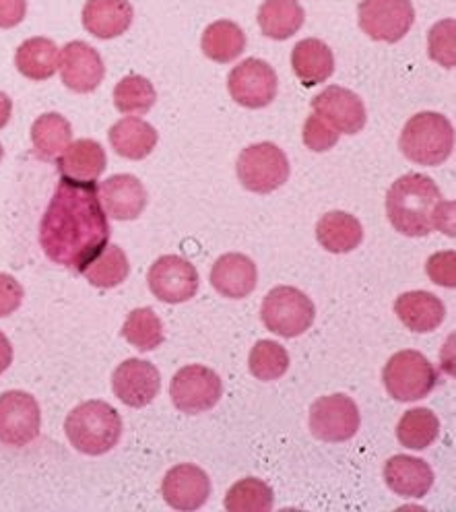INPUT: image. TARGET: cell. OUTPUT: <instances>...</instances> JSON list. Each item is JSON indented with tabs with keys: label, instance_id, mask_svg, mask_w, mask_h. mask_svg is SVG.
Listing matches in <instances>:
<instances>
[{
	"label": "cell",
	"instance_id": "1",
	"mask_svg": "<svg viewBox=\"0 0 456 512\" xmlns=\"http://www.w3.org/2000/svg\"><path fill=\"white\" fill-rule=\"evenodd\" d=\"M95 182L62 178L40 223V246L54 265L81 273L110 240Z\"/></svg>",
	"mask_w": 456,
	"mask_h": 512
},
{
	"label": "cell",
	"instance_id": "2",
	"mask_svg": "<svg viewBox=\"0 0 456 512\" xmlns=\"http://www.w3.org/2000/svg\"><path fill=\"white\" fill-rule=\"evenodd\" d=\"M386 215L403 236L423 238L440 230L454 238V203L442 201V192L430 176H401L386 195Z\"/></svg>",
	"mask_w": 456,
	"mask_h": 512
},
{
	"label": "cell",
	"instance_id": "3",
	"mask_svg": "<svg viewBox=\"0 0 456 512\" xmlns=\"http://www.w3.org/2000/svg\"><path fill=\"white\" fill-rule=\"evenodd\" d=\"M64 432L79 453L100 457L110 453L120 442L122 420L110 403L85 401L69 413L67 422H64Z\"/></svg>",
	"mask_w": 456,
	"mask_h": 512
},
{
	"label": "cell",
	"instance_id": "4",
	"mask_svg": "<svg viewBox=\"0 0 456 512\" xmlns=\"http://www.w3.org/2000/svg\"><path fill=\"white\" fill-rule=\"evenodd\" d=\"M399 147L417 166H440L454 149V126L438 112H419L405 124Z\"/></svg>",
	"mask_w": 456,
	"mask_h": 512
},
{
	"label": "cell",
	"instance_id": "5",
	"mask_svg": "<svg viewBox=\"0 0 456 512\" xmlns=\"http://www.w3.org/2000/svg\"><path fill=\"white\" fill-rule=\"evenodd\" d=\"M382 380L390 397L401 403H411L426 399L434 391L438 384V372L419 351L405 349L386 362Z\"/></svg>",
	"mask_w": 456,
	"mask_h": 512
},
{
	"label": "cell",
	"instance_id": "6",
	"mask_svg": "<svg viewBox=\"0 0 456 512\" xmlns=\"http://www.w3.org/2000/svg\"><path fill=\"white\" fill-rule=\"evenodd\" d=\"M265 327L285 339L304 335L316 318L314 302L298 287L279 285L271 290L260 308Z\"/></svg>",
	"mask_w": 456,
	"mask_h": 512
},
{
	"label": "cell",
	"instance_id": "7",
	"mask_svg": "<svg viewBox=\"0 0 456 512\" xmlns=\"http://www.w3.org/2000/svg\"><path fill=\"white\" fill-rule=\"evenodd\" d=\"M236 170L242 186L258 195H269L289 178L287 155L275 143L246 147L238 157Z\"/></svg>",
	"mask_w": 456,
	"mask_h": 512
},
{
	"label": "cell",
	"instance_id": "8",
	"mask_svg": "<svg viewBox=\"0 0 456 512\" xmlns=\"http://www.w3.org/2000/svg\"><path fill=\"white\" fill-rule=\"evenodd\" d=\"M223 395V384L215 370L205 366H186L176 372L170 384V397L176 409L197 415L213 409Z\"/></svg>",
	"mask_w": 456,
	"mask_h": 512
},
{
	"label": "cell",
	"instance_id": "9",
	"mask_svg": "<svg viewBox=\"0 0 456 512\" xmlns=\"http://www.w3.org/2000/svg\"><path fill=\"white\" fill-rule=\"evenodd\" d=\"M357 15L364 34L386 44L403 40L415 21L411 0H362Z\"/></svg>",
	"mask_w": 456,
	"mask_h": 512
},
{
	"label": "cell",
	"instance_id": "10",
	"mask_svg": "<svg viewBox=\"0 0 456 512\" xmlns=\"http://www.w3.org/2000/svg\"><path fill=\"white\" fill-rule=\"evenodd\" d=\"M147 281L151 294L166 304L188 302L199 292L197 269L176 254H166L157 259L147 273Z\"/></svg>",
	"mask_w": 456,
	"mask_h": 512
},
{
	"label": "cell",
	"instance_id": "11",
	"mask_svg": "<svg viewBox=\"0 0 456 512\" xmlns=\"http://www.w3.org/2000/svg\"><path fill=\"white\" fill-rule=\"evenodd\" d=\"M360 424V409L347 395L320 397L310 409V430L322 442L351 440Z\"/></svg>",
	"mask_w": 456,
	"mask_h": 512
},
{
	"label": "cell",
	"instance_id": "12",
	"mask_svg": "<svg viewBox=\"0 0 456 512\" xmlns=\"http://www.w3.org/2000/svg\"><path fill=\"white\" fill-rule=\"evenodd\" d=\"M227 89L232 98L250 110L267 108L275 98L279 89V79L269 62L260 58H248L240 62L227 79Z\"/></svg>",
	"mask_w": 456,
	"mask_h": 512
},
{
	"label": "cell",
	"instance_id": "13",
	"mask_svg": "<svg viewBox=\"0 0 456 512\" xmlns=\"http://www.w3.org/2000/svg\"><path fill=\"white\" fill-rule=\"evenodd\" d=\"M42 413L38 401L23 391L0 395V442L27 446L40 434Z\"/></svg>",
	"mask_w": 456,
	"mask_h": 512
},
{
	"label": "cell",
	"instance_id": "14",
	"mask_svg": "<svg viewBox=\"0 0 456 512\" xmlns=\"http://www.w3.org/2000/svg\"><path fill=\"white\" fill-rule=\"evenodd\" d=\"M312 110L341 135H357L366 126V106L351 89L331 85L312 100Z\"/></svg>",
	"mask_w": 456,
	"mask_h": 512
},
{
	"label": "cell",
	"instance_id": "15",
	"mask_svg": "<svg viewBox=\"0 0 456 512\" xmlns=\"http://www.w3.org/2000/svg\"><path fill=\"white\" fill-rule=\"evenodd\" d=\"M112 389L128 407H147L159 395L161 374L145 360H126L112 374Z\"/></svg>",
	"mask_w": 456,
	"mask_h": 512
},
{
	"label": "cell",
	"instance_id": "16",
	"mask_svg": "<svg viewBox=\"0 0 456 512\" xmlns=\"http://www.w3.org/2000/svg\"><path fill=\"white\" fill-rule=\"evenodd\" d=\"M62 83L75 93H91L102 85L106 67L102 56L85 42H71L60 56Z\"/></svg>",
	"mask_w": 456,
	"mask_h": 512
},
{
	"label": "cell",
	"instance_id": "17",
	"mask_svg": "<svg viewBox=\"0 0 456 512\" xmlns=\"http://www.w3.org/2000/svg\"><path fill=\"white\" fill-rule=\"evenodd\" d=\"M161 494L176 510H199L211 496V479L201 467L182 463L166 473Z\"/></svg>",
	"mask_w": 456,
	"mask_h": 512
},
{
	"label": "cell",
	"instance_id": "18",
	"mask_svg": "<svg viewBox=\"0 0 456 512\" xmlns=\"http://www.w3.org/2000/svg\"><path fill=\"white\" fill-rule=\"evenodd\" d=\"M97 195L104 205V211L120 221L137 219L147 207V190L143 182L130 174H116L108 178Z\"/></svg>",
	"mask_w": 456,
	"mask_h": 512
},
{
	"label": "cell",
	"instance_id": "19",
	"mask_svg": "<svg viewBox=\"0 0 456 512\" xmlns=\"http://www.w3.org/2000/svg\"><path fill=\"white\" fill-rule=\"evenodd\" d=\"M384 482L395 494L403 498H423L434 486L432 467L417 457L397 455L384 465Z\"/></svg>",
	"mask_w": 456,
	"mask_h": 512
},
{
	"label": "cell",
	"instance_id": "20",
	"mask_svg": "<svg viewBox=\"0 0 456 512\" xmlns=\"http://www.w3.org/2000/svg\"><path fill=\"white\" fill-rule=\"evenodd\" d=\"M258 281V271L252 259L240 252H230L219 256V261L211 269V285L230 300H242L254 292Z\"/></svg>",
	"mask_w": 456,
	"mask_h": 512
},
{
	"label": "cell",
	"instance_id": "21",
	"mask_svg": "<svg viewBox=\"0 0 456 512\" xmlns=\"http://www.w3.org/2000/svg\"><path fill=\"white\" fill-rule=\"evenodd\" d=\"M133 5L128 0H87L83 9V27L91 36L112 40L126 34L133 25Z\"/></svg>",
	"mask_w": 456,
	"mask_h": 512
},
{
	"label": "cell",
	"instance_id": "22",
	"mask_svg": "<svg viewBox=\"0 0 456 512\" xmlns=\"http://www.w3.org/2000/svg\"><path fill=\"white\" fill-rule=\"evenodd\" d=\"M58 172L62 178L73 182H95L106 170L108 157L104 147L93 139H79L69 143V147L56 159Z\"/></svg>",
	"mask_w": 456,
	"mask_h": 512
},
{
	"label": "cell",
	"instance_id": "23",
	"mask_svg": "<svg viewBox=\"0 0 456 512\" xmlns=\"http://www.w3.org/2000/svg\"><path fill=\"white\" fill-rule=\"evenodd\" d=\"M395 312L401 323L413 333H430L444 323L446 306L430 292H407L395 302Z\"/></svg>",
	"mask_w": 456,
	"mask_h": 512
},
{
	"label": "cell",
	"instance_id": "24",
	"mask_svg": "<svg viewBox=\"0 0 456 512\" xmlns=\"http://www.w3.org/2000/svg\"><path fill=\"white\" fill-rule=\"evenodd\" d=\"M291 67L304 87H314L335 73V56L322 40L308 38L293 48Z\"/></svg>",
	"mask_w": 456,
	"mask_h": 512
},
{
	"label": "cell",
	"instance_id": "25",
	"mask_svg": "<svg viewBox=\"0 0 456 512\" xmlns=\"http://www.w3.org/2000/svg\"><path fill=\"white\" fill-rule=\"evenodd\" d=\"M108 137H110V145L114 147V151L120 157L133 159V162L151 155V151L155 149L157 139H159L155 128L137 116H128V118L118 120L110 128Z\"/></svg>",
	"mask_w": 456,
	"mask_h": 512
},
{
	"label": "cell",
	"instance_id": "26",
	"mask_svg": "<svg viewBox=\"0 0 456 512\" xmlns=\"http://www.w3.org/2000/svg\"><path fill=\"white\" fill-rule=\"evenodd\" d=\"M316 238L324 250L345 254L362 244L364 228L355 215L345 211H331L322 215V219L318 221Z\"/></svg>",
	"mask_w": 456,
	"mask_h": 512
},
{
	"label": "cell",
	"instance_id": "27",
	"mask_svg": "<svg viewBox=\"0 0 456 512\" xmlns=\"http://www.w3.org/2000/svg\"><path fill=\"white\" fill-rule=\"evenodd\" d=\"M73 139L71 122L56 114H42L34 126H31V143H34V153L42 162H56L60 153L69 147Z\"/></svg>",
	"mask_w": 456,
	"mask_h": 512
},
{
	"label": "cell",
	"instance_id": "28",
	"mask_svg": "<svg viewBox=\"0 0 456 512\" xmlns=\"http://www.w3.org/2000/svg\"><path fill=\"white\" fill-rule=\"evenodd\" d=\"M258 25L271 40L296 36L304 25V9L298 0H265L258 9Z\"/></svg>",
	"mask_w": 456,
	"mask_h": 512
},
{
	"label": "cell",
	"instance_id": "29",
	"mask_svg": "<svg viewBox=\"0 0 456 512\" xmlns=\"http://www.w3.org/2000/svg\"><path fill=\"white\" fill-rule=\"evenodd\" d=\"M17 71L31 81H46L60 67L58 46L48 38H29L15 54Z\"/></svg>",
	"mask_w": 456,
	"mask_h": 512
},
{
	"label": "cell",
	"instance_id": "30",
	"mask_svg": "<svg viewBox=\"0 0 456 512\" xmlns=\"http://www.w3.org/2000/svg\"><path fill=\"white\" fill-rule=\"evenodd\" d=\"M201 46L207 58L227 64L234 62L244 52L246 36L242 27L234 21H215L205 29Z\"/></svg>",
	"mask_w": 456,
	"mask_h": 512
},
{
	"label": "cell",
	"instance_id": "31",
	"mask_svg": "<svg viewBox=\"0 0 456 512\" xmlns=\"http://www.w3.org/2000/svg\"><path fill=\"white\" fill-rule=\"evenodd\" d=\"M440 436V420L438 415L426 407L409 409L399 426H397V438L405 448L411 451H426Z\"/></svg>",
	"mask_w": 456,
	"mask_h": 512
},
{
	"label": "cell",
	"instance_id": "32",
	"mask_svg": "<svg viewBox=\"0 0 456 512\" xmlns=\"http://www.w3.org/2000/svg\"><path fill=\"white\" fill-rule=\"evenodd\" d=\"M93 287L112 290V287L126 281L130 273V263L124 250L116 244H106V248L81 271Z\"/></svg>",
	"mask_w": 456,
	"mask_h": 512
},
{
	"label": "cell",
	"instance_id": "33",
	"mask_svg": "<svg viewBox=\"0 0 456 512\" xmlns=\"http://www.w3.org/2000/svg\"><path fill=\"white\" fill-rule=\"evenodd\" d=\"M122 337L141 351H153L164 343V325L151 308H137L130 312L122 325Z\"/></svg>",
	"mask_w": 456,
	"mask_h": 512
},
{
	"label": "cell",
	"instance_id": "34",
	"mask_svg": "<svg viewBox=\"0 0 456 512\" xmlns=\"http://www.w3.org/2000/svg\"><path fill=\"white\" fill-rule=\"evenodd\" d=\"M273 504V490L258 477L240 479L225 496V508L230 512H269Z\"/></svg>",
	"mask_w": 456,
	"mask_h": 512
},
{
	"label": "cell",
	"instance_id": "35",
	"mask_svg": "<svg viewBox=\"0 0 456 512\" xmlns=\"http://www.w3.org/2000/svg\"><path fill=\"white\" fill-rule=\"evenodd\" d=\"M157 100L153 83L141 75H128L114 87V106L122 114H147Z\"/></svg>",
	"mask_w": 456,
	"mask_h": 512
},
{
	"label": "cell",
	"instance_id": "36",
	"mask_svg": "<svg viewBox=\"0 0 456 512\" xmlns=\"http://www.w3.org/2000/svg\"><path fill=\"white\" fill-rule=\"evenodd\" d=\"M287 370H289V354L281 343L263 339L252 347L250 372L254 378L271 382V380H279Z\"/></svg>",
	"mask_w": 456,
	"mask_h": 512
},
{
	"label": "cell",
	"instance_id": "37",
	"mask_svg": "<svg viewBox=\"0 0 456 512\" xmlns=\"http://www.w3.org/2000/svg\"><path fill=\"white\" fill-rule=\"evenodd\" d=\"M430 58L442 64L444 69H454L456 64V21L444 19L430 29L428 38Z\"/></svg>",
	"mask_w": 456,
	"mask_h": 512
},
{
	"label": "cell",
	"instance_id": "38",
	"mask_svg": "<svg viewBox=\"0 0 456 512\" xmlns=\"http://www.w3.org/2000/svg\"><path fill=\"white\" fill-rule=\"evenodd\" d=\"M304 143L308 149L322 153V151L333 149L339 143V133L314 114L304 124Z\"/></svg>",
	"mask_w": 456,
	"mask_h": 512
},
{
	"label": "cell",
	"instance_id": "39",
	"mask_svg": "<svg viewBox=\"0 0 456 512\" xmlns=\"http://www.w3.org/2000/svg\"><path fill=\"white\" fill-rule=\"evenodd\" d=\"M454 261H456V252H438L430 256L428 261V275L434 283L442 287H454L456 285V271H454Z\"/></svg>",
	"mask_w": 456,
	"mask_h": 512
},
{
	"label": "cell",
	"instance_id": "40",
	"mask_svg": "<svg viewBox=\"0 0 456 512\" xmlns=\"http://www.w3.org/2000/svg\"><path fill=\"white\" fill-rule=\"evenodd\" d=\"M23 302L21 283L7 273H0V318L11 316Z\"/></svg>",
	"mask_w": 456,
	"mask_h": 512
},
{
	"label": "cell",
	"instance_id": "41",
	"mask_svg": "<svg viewBox=\"0 0 456 512\" xmlns=\"http://www.w3.org/2000/svg\"><path fill=\"white\" fill-rule=\"evenodd\" d=\"M27 0H0V29H11L25 19Z\"/></svg>",
	"mask_w": 456,
	"mask_h": 512
},
{
	"label": "cell",
	"instance_id": "42",
	"mask_svg": "<svg viewBox=\"0 0 456 512\" xmlns=\"http://www.w3.org/2000/svg\"><path fill=\"white\" fill-rule=\"evenodd\" d=\"M13 362V345L9 337L0 331V374H3Z\"/></svg>",
	"mask_w": 456,
	"mask_h": 512
},
{
	"label": "cell",
	"instance_id": "43",
	"mask_svg": "<svg viewBox=\"0 0 456 512\" xmlns=\"http://www.w3.org/2000/svg\"><path fill=\"white\" fill-rule=\"evenodd\" d=\"M13 114V102L7 93L0 91V128H5Z\"/></svg>",
	"mask_w": 456,
	"mask_h": 512
},
{
	"label": "cell",
	"instance_id": "44",
	"mask_svg": "<svg viewBox=\"0 0 456 512\" xmlns=\"http://www.w3.org/2000/svg\"><path fill=\"white\" fill-rule=\"evenodd\" d=\"M0 159H3V145H0Z\"/></svg>",
	"mask_w": 456,
	"mask_h": 512
}]
</instances>
